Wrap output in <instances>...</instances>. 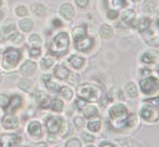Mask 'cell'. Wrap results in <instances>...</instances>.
<instances>
[{"label":"cell","instance_id":"48","mask_svg":"<svg viewBox=\"0 0 159 147\" xmlns=\"http://www.w3.org/2000/svg\"><path fill=\"white\" fill-rule=\"evenodd\" d=\"M65 126H66V129H65V127H64V128H62V131H61V136L62 137H66L67 135L70 133V126H69L68 124H65Z\"/></svg>","mask_w":159,"mask_h":147},{"label":"cell","instance_id":"2","mask_svg":"<svg viewBox=\"0 0 159 147\" xmlns=\"http://www.w3.org/2000/svg\"><path fill=\"white\" fill-rule=\"evenodd\" d=\"M69 36L67 32H59L51 39L49 44V51L55 56H62L68 51Z\"/></svg>","mask_w":159,"mask_h":147},{"label":"cell","instance_id":"55","mask_svg":"<svg viewBox=\"0 0 159 147\" xmlns=\"http://www.w3.org/2000/svg\"><path fill=\"white\" fill-rule=\"evenodd\" d=\"M1 81H2V75L0 74V83H1Z\"/></svg>","mask_w":159,"mask_h":147},{"label":"cell","instance_id":"40","mask_svg":"<svg viewBox=\"0 0 159 147\" xmlns=\"http://www.w3.org/2000/svg\"><path fill=\"white\" fill-rule=\"evenodd\" d=\"M66 146L67 147H80L81 146V143H80V140L78 138H71L67 142Z\"/></svg>","mask_w":159,"mask_h":147},{"label":"cell","instance_id":"8","mask_svg":"<svg viewBox=\"0 0 159 147\" xmlns=\"http://www.w3.org/2000/svg\"><path fill=\"white\" fill-rule=\"evenodd\" d=\"M20 142H21V138L15 134H5L0 137V146H17L18 144H20Z\"/></svg>","mask_w":159,"mask_h":147},{"label":"cell","instance_id":"24","mask_svg":"<svg viewBox=\"0 0 159 147\" xmlns=\"http://www.w3.org/2000/svg\"><path fill=\"white\" fill-rule=\"evenodd\" d=\"M99 32H100V35L102 38H105V39H109V38L112 37V28L110 26H108V25H102V26L100 27V30H99Z\"/></svg>","mask_w":159,"mask_h":147},{"label":"cell","instance_id":"14","mask_svg":"<svg viewBox=\"0 0 159 147\" xmlns=\"http://www.w3.org/2000/svg\"><path fill=\"white\" fill-rule=\"evenodd\" d=\"M37 69V65L34 64V62H26L21 67H20V72H21L24 76H31Z\"/></svg>","mask_w":159,"mask_h":147},{"label":"cell","instance_id":"31","mask_svg":"<svg viewBox=\"0 0 159 147\" xmlns=\"http://www.w3.org/2000/svg\"><path fill=\"white\" fill-rule=\"evenodd\" d=\"M59 93H60V95L62 97H64L65 99H71L72 95H74V93H72V90L69 87H61V88H59Z\"/></svg>","mask_w":159,"mask_h":147},{"label":"cell","instance_id":"32","mask_svg":"<svg viewBox=\"0 0 159 147\" xmlns=\"http://www.w3.org/2000/svg\"><path fill=\"white\" fill-rule=\"evenodd\" d=\"M87 127H88V129H89V131H95V133H96V131H98L99 129H100V127H101L100 120H98V119L91 120V122H89V123H88Z\"/></svg>","mask_w":159,"mask_h":147},{"label":"cell","instance_id":"57","mask_svg":"<svg viewBox=\"0 0 159 147\" xmlns=\"http://www.w3.org/2000/svg\"><path fill=\"white\" fill-rule=\"evenodd\" d=\"M158 72H159V66H158Z\"/></svg>","mask_w":159,"mask_h":147},{"label":"cell","instance_id":"16","mask_svg":"<svg viewBox=\"0 0 159 147\" xmlns=\"http://www.w3.org/2000/svg\"><path fill=\"white\" fill-rule=\"evenodd\" d=\"M41 131H43L41 129V125L37 120H32L28 125V131L32 136H39L40 134H41Z\"/></svg>","mask_w":159,"mask_h":147},{"label":"cell","instance_id":"15","mask_svg":"<svg viewBox=\"0 0 159 147\" xmlns=\"http://www.w3.org/2000/svg\"><path fill=\"white\" fill-rule=\"evenodd\" d=\"M34 97H36L38 104L40 105L41 108H47V107L50 106V104H51L50 98H49L45 93H43V91H38V93H36Z\"/></svg>","mask_w":159,"mask_h":147},{"label":"cell","instance_id":"50","mask_svg":"<svg viewBox=\"0 0 159 147\" xmlns=\"http://www.w3.org/2000/svg\"><path fill=\"white\" fill-rule=\"evenodd\" d=\"M52 25H53V27H61L62 26V24H61V21L59 20V19H53Z\"/></svg>","mask_w":159,"mask_h":147},{"label":"cell","instance_id":"44","mask_svg":"<svg viewBox=\"0 0 159 147\" xmlns=\"http://www.w3.org/2000/svg\"><path fill=\"white\" fill-rule=\"evenodd\" d=\"M118 11L115 10V9H110V10L107 12V18L108 19H111V20H115V19L118 18Z\"/></svg>","mask_w":159,"mask_h":147},{"label":"cell","instance_id":"20","mask_svg":"<svg viewBox=\"0 0 159 147\" xmlns=\"http://www.w3.org/2000/svg\"><path fill=\"white\" fill-rule=\"evenodd\" d=\"M43 80L48 89H50V90H52V91L59 90V85L56 83H53L52 79H51V76H46V75L43 76Z\"/></svg>","mask_w":159,"mask_h":147},{"label":"cell","instance_id":"28","mask_svg":"<svg viewBox=\"0 0 159 147\" xmlns=\"http://www.w3.org/2000/svg\"><path fill=\"white\" fill-rule=\"evenodd\" d=\"M126 91H127V95L130 98H135L138 96V91H137V87H136L135 84L129 83L126 86Z\"/></svg>","mask_w":159,"mask_h":147},{"label":"cell","instance_id":"45","mask_svg":"<svg viewBox=\"0 0 159 147\" xmlns=\"http://www.w3.org/2000/svg\"><path fill=\"white\" fill-rule=\"evenodd\" d=\"M74 124L77 126L78 128H81L84 126V119L81 117H75L74 118Z\"/></svg>","mask_w":159,"mask_h":147},{"label":"cell","instance_id":"39","mask_svg":"<svg viewBox=\"0 0 159 147\" xmlns=\"http://www.w3.org/2000/svg\"><path fill=\"white\" fill-rule=\"evenodd\" d=\"M143 103H145V104H147L148 106H151V107H159V96L155 97V98L146 99Z\"/></svg>","mask_w":159,"mask_h":147},{"label":"cell","instance_id":"52","mask_svg":"<svg viewBox=\"0 0 159 147\" xmlns=\"http://www.w3.org/2000/svg\"><path fill=\"white\" fill-rule=\"evenodd\" d=\"M100 146H110V147H114L115 145L111 144V143H101Z\"/></svg>","mask_w":159,"mask_h":147},{"label":"cell","instance_id":"22","mask_svg":"<svg viewBox=\"0 0 159 147\" xmlns=\"http://www.w3.org/2000/svg\"><path fill=\"white\" fill-rule=\"evenodd\" d=\"M81 110L85 114L86 117H93V116H97V114H98L97 108L93 105H85L81 108Z\"/></svg>","mask_w":159,"mask_h":147},{"label":"cell","instance_id":"27","mask_svg":"<svg viewBox=\"0 0 159 147\" xmlns=\"http://www.w3.org/2000/svg\"><path fill=\"white\" fill-rule=\"evenodd\" d=\"M109 2V7L111 9H120L124 8L126 5H127V1L126 0H107Z\"/></svg>","mask_w":159,"mask_h":147},{"label":"cell","instance_id":"19","mask_svg":"<svg viewBox=\"0 0 159 147\" xmlns=\"http://www.w3.org/2000/svg\"><path fill=\"white\" fill-rule=\"evenodd\" d=\"M122 19H124V21L127 22L128 25L135 24L136 12L134 10H131V9H128V10H126L125 12L122 13Z\"/></svg>","mask_w":159,"mask_h":147},{"label":"cell","instance_id":"5","mask_svg":"<svg viewBox=\"0 0 159 147\" xmlns=\"http://www.w3.org/2000/svg\"><path fill=\"white\" fill-rule=\"evenodd\" d=\"M140 89L143 94L150 95L159 89V81L155 77H148L140 80Z\"/></svg>","mask_w":159,"mask_h":147},{"label":"cell","instance_id":"29","mask_svg":"<svg viewBox=\"0 0 159 147\" xmlns=\"http://www.w3.org/2000/svg\"><path fill=\"white\" fill-rule=\"evenodd\" d=\"M50 105H51L52 110H55V112H57V113L62 112V109H64V103L61 102L60 99H58V98L53 99Z\"/></svg>","mask_w":159,"mask_h":147},{"label":"cell","instance_id":"1","mask_svg":"<svg viewBox=\"0 0 159 147\" xmlns=\"http://www.w3.org/2000/svg\"><path fill=\"white\" fill-rule=\"evenodd\" d=\"M128 109L125 105L116 104L109 109L110 124L115 129H121L128 127Z\"/></svg>","mask_w":159,"mask_h":147},{"label":"cell","instance_id":"30","mask_svg":"<svg viewBox=\"0 0 159 147\" xmlns=\"http://www.w3.org/2000/svg\"><path fill=\"white\" fill-rule=\"evenodd\" d=\"M156 7H157V5L154 0H147V1H145V3H143V9L145 11H147V12H154Z\"/></svg>","mask_w":159,"mask_h":147},{"label":"cell","instance_id":"18","mask_svg":"<svg viewBox=\"0 0 159 147\" xmlns=\"http://www.w3.org/2000/svg\"><path fill=\"white\" fill-rule=\"evenodd\" d=\"M53 74H55V76H56L57 78H59V79H66V78H68L70 71L64 66H57L56 68H55Z\"/></svg>","mask_w":159,"mask_h":147},{"label":"cell","instance_id":"41","mask_svg":"<svg viewBox=\"0 0 159 147\" xmlns=\"http://www.w3.org/2000/svg\"><path fill=\"white\" fill-rule=\"evenodd\" d=\"M15 29H16V26L13 24H10L3 28V34H5L6 36H8V35H10L11 32H15Z\"/></svg>","mask_w":159,"mask_h":147},{"label":"cell","instance_id":"12","mask_svg":"<svg viewBox=\"0 0 159 147\" xmlns=\"http://www.w3.org/2000/svg\"><path fill=\"white\" fill-rule=\"evenodd\" d=\"M143 35V38L146 39V43L149 44V45L152 46H157L159 45V34L156 31V30H149L147 29Z\"/></svg>","mask_w":159,"mask_h":147},{"label":"cell","instance_id":"17","mask_svg":"<svg viewBox=\"0 0 159 147\" xmlns=\"http://www.w3.org/2000/svg\"><path fill=\"white\" fill-rule=\"evenodd\" d=\"M31 11L36 15V16L43 17L46 15V12H47V8H46V6L43 5V3L34 2L31 5Z\"/></svg>","mask_w":159,"mask_h":147},{"label":"cell","instance_id":"54","mask_svg":"<svg viewBox=\"0 0 159 147\" xmlns=\"http://www.w3.org/2000/svg\"><path fill=\"white\" fill-rule=\"evenodd\" d=\"M0 6H1V0H0ZM1 16H2V12H1V10H0V19H1Z\"/></svg>","mask_w":159,"mask_h":147},{"label":"cell","instance_id":"37","mask_svg":"<svg viewBox=\"0 0 159 147\" xmlns=\"http://www.w3.org/2000/svg\"><path fill=\"white\" fill-rule=\"evenodd\" d=\"M53 65V60L49 57H46L41 60V67H43V69H49L51 66Z\"/></svg>","mask_w":159,"mask_h":147},{"label":"cell","instance_id":"21","mask_svg":"<svg viewBox=\"0 0 159 147\" xmlns=\"http://www.w3.org/2000/svg\"><path fill=\"white\" fill-rule=\"evenodd\" d=\"M69 64L71 65L74 68H76V69H80L84 66V64H85V59L79 56H71L69 58Z\"/></svg>","mask_w":159,"mask_h":147},{"label":"cell","instance_id":"7","mask_svg":"<svg viewBox=\"0 0 159 147\" xmlns=\"http://www.w3.org/2000/svg\"><path fill=\"white\" fill-rule=\"evenodd\" d=\"M75 45H76V48L79 51H88L93 46V39L85 35L75 40Z\"/></svg>","mask_w":159,"mask_h":147},{"label":"cell","instance_id":"47","mask_svg":"<svg viewBox=\"0 0 159 147\" xmlns=\"http://www.w3.org/2000/svg\"><path fill=\"white\" fill-rule=\"evenodd\" d=\"M88 2H89V0H76V3H77V6H79L80 8L87 7Z\"/></svg>","mask_w":159,"mask_h":147},{"label":"cell","instance_id":"25","mask_svg":"<svg viewBox=\"0 0 159 147\" xmlns=\"http://www.w3.org/2000/svg\"><path fill=\"white\" fill-rule=\"evenodd\" d=\"M19 27H20V29L25 32H29L32 30V27H34V24L30 19H22L20 20L19 22Z\"/></svg>","mask_w":159,"mask_h":147},{"label":"cell","instance_id":"26","mask_svg":"<svg viewBox=\"0 0 159 147\" xmlns=\"http://www.w3.org/2000/svg\"><path fill=\"white\" fill-rule=\"evenodd\" d=\"M150 25H151V21L149 20L148 18H141L139 21H138L137 24V28L139 31L143 32L146 31L147 29H149L150 28Z\"/></svg>","mask_w":159,"mask_h":147},{"label":"cell","instance_id":"43","mask_svg":"<svg viewBox=\"0 0 159 147\" xmlns=\"http://www.w3.org/2000/svg\"><path fill=\"white\" fill-rule=\"evenodd\" d=\"M41 53V49L39 48V47H32L31 49L29 50V55L30 57H38Z\"/></svg>","mask_w":159,"mask_h":147},{"label":"cell","instance_id":"36","mask_svg":"<svg viewBox=\"0 0 159 147\" xmlns=\"http://www.w3.org/2000/svg\"><path fill=\"white\" fill-rule=\"evenodd\" d=\"M9 39L11 40V43L19 45V44H21L22 41H24V36H22L21 34H13L12 36H10Z\"/></svg>","mask_w":159,"mask_h":147},{"label":"cell","instance_id":"10","mask_svg":"<svg viewBox=\"0 0 159 147\" xmlns=\"http://www.w3.org/2000/svg\"><path fill=\"white\" fill-rule=\"evenodd\" d=\"M22 106V98L18 95H13L11 98H9V102L7 106L3 108L7 114H12L16 110H18Z\"/></svg>","mask_w":159,"mask_h":147},{"label":"cell","instance_id":"49","mask_svg":"<svg viewBox=\"0 0 159 147\" xmlns=\"http://www.w3.org/2000/svg\"><path fill=\"white\" fill-rule=\"evenodd\" d=\"M76 105H77V107L79 109H81L82 107L86 105V103L84 102V100H81V99H77V100H76Z\"/></svg>","mask_w":159,"mask_h":147},{"label":"cell","instance_id":"46","mask_svg":"<svg viewBox=\"0 0 159 147\" xmlns=\"http://www.w3.org/2000/svg\"><path fill=\"white\" fill-rule=\"evenodd\" d=\"M82 136H84L85 142H87V143H91V142H93V140H95V137H93V135H90V134L84 133V134H82Z\"/></svg>","mask_w":159,"mask_h":147},{"label":"cell","instance_id":"6","mask_svg":"<svg viewBox=\"0 0 159 147\" xmlns=\"http://www.w3.org/2000/svg\"><path fill=\"white\" fill-rule=\"evenodd\" d=\"M140 116L143 120H146L148 123H155L159 118V114L156 110V107H151L148 106V105L141 109Z\"/></svg>","mask_w":159,"mask_h":147},{"label":"cell","instance_id":"3","mask_svg":"<svg viewBox=\"0 0 159 147\" xmlns=\"http://www.w3.org/2000/svg\"><path fill=\"white\" fill-rule=\"evenodd\" d=\"M21 58V53L16 48L6 49L2 56V67L5 69H11L18 65L19 60Z\"/></svg>","mask_w":159,"mask_h":147},{"label":"cell","instance_id":"33","mask_svg":"<svg viewBox=\"0 0 159 147\" xmlns=\"http://www.w3.org/2000/svg\"><path fill=\"white\" fill-rule=\"evenodd\" d=\"M29 43L34 47H39L41 45V43H43V40H41L40 36H38L37 34H34V35H31L29 37Z\"/></svg>","mask_w":159,"mask_h":147},{"label":"cell","instance_id":"13","mask_svg":"<svg viewBox=\"0 0 159 147\" xmlns=\"http://www.w3.org/2000/svg\"><path fill=\"white\" fill-rule=\"evenodd\" d=\"M59 12L65 19H68V20L72 19L75 16V9L70 3H64L59 9Z\"/></svg>","mask_w":159,"mask_h":147},{"label":"cell","instance_id":"51","mask_svg":"<svg viewBox=\"0 0 159 147\" xmlns=\"http://www.w3.org/2000/svg\"><path fill=\"white\" fill-rule=\"evenodd\" d=\"M149 74H150V70L149 69H141L140 70V75H143V76L145 75V77H147Z\"/></svg>","mask_w":159,"mask_h":147},{"label":"cell","instance_id":"35","mask_svg":"<svg viewBox=\"0 0 159 147\" xmlns=\"http://www.w3.org/2000/svg\"><path fill=\"white\" fill-rule=\"evenodd\" d=\"M155 60H156V57L151 53H145L141 56V62L145 64H152V62H155Z\"/></svg>","mask_w":159,"mask_h":147},{"label":"cell","instance_id":"9","mask_svg":"<svg viewBox=\"0 0 159 147\" xmlns=\"http://www.w3.org/2000/svg\"><path fill=\"white\" fill-rule=\"evenodd\" d=\"M61 126H62V119L60 117H49L46 122V127H47V131L50 134H56L58 133L61 129Z\"/></svg>","mask_w":159,"mask_h":147},{"label":"cell","instance_id":"42","mask_svg":"<svg viewBox=\"0 0 159 147\" xmlns=\"http://www.w3.org/2000/svg\"><path fill=\"white\" fill-rule=\"evenodd\" d=\"M8 102H9V97L7 95H5V94H1L0 95V107L5 108L7 106V104H8Z\"/></svg>","mask_w":159,"mask_h":147},{"label":"cell","instance_id":"34","mask_svg":"<svg viewBox=\"0 0 159 147\" xmlns=\"http://www.w3.org/2000/svg\"><path fill=\"white\" fill-rule=\"evenodd\" d=\"M72 34H74V39L75 40L78 39V38H80V37H82V36L87 35V34H86V27L79 26V27H77V28H75Z\"/></svg>","mask_w":159,"mask_h":147},{"label":"cell","instance_id":"23","mask_svg":"<svg viewBox=\"0 0 159 147\" xmlns=\"http://www.w3.org/2000/svg\"><path fill=\"white\" fill-rule=\"evenodd\" d=\"M18 87L24 91H30L32 89V81L27 78H22L18 81Z\"/></svg>","mask_w":159,"mask_h":147},{"label":"cell","instance_id":"11","mask_svg":"<svg viewBox=\"0 0 159 147\" xmlns=\"http://www.w3.org/2000/svg\"><path fill=\"white\" fill-rule=\"evenodd\" d=\"M18 118L16 116H13L12 114H7L5 117L2 118V125L5 128L7 129H13L18 127Z\"/></svg>","mask_w":159,"mask_h":147},{"label":"cell","instance_id":"53","mask_svg":"<svg viewBox=\"0 0 159 147\" xmlns=\"http://www.w3.org/2000/svg\"><path fill=\"white\" fill-rule=\"evenodd\" d=\"M156 22H157V25L159 26V13H158V16H157V20H156Z\"/></svg>","mask_w":159,"mask_h":147},{"label":"cell","instance_id":"56","mask_svg":"<svg viewBox=\"0 0 159 147\" xmlns=\"http://www.w3.org/2000/svg\"><path fill=\"white\" fill-rule=\"evenodd\" d=\"M134 1H136V2H137V1H140V0H134Z\"/></svg>","mask_w":159,"mask_h":147},{"label":"cell","instance_id":"4","mask_svg":"<svg viewBox=\"0 0 159 147\" xmlns=\"http://www.w3.org/2000/svg\"><path fill=\"white\" fill-rule=\"evenodd\" d=\"M77 91L80 98L85 99V100L95 102V100H98L101 97L100 90L97 87H95L93 85H89V84H85V85L79 86Z\"/></svg>","mask_w":159,"mask_h":147},{"label":"cell","instance_id":"38","mask_svg":"<svg viewBox=\"0 0 159 147\" xmlns=\"http://www.w3.org/2000/svg\"><path fill=\"white\" fill-rule=\"evenodd\" d=\"M16 15L19 17H26L28 15V10L25 6H18L16 8Z\"/></svg>","mask_w":159,"mask_h":147}]
</instances>
